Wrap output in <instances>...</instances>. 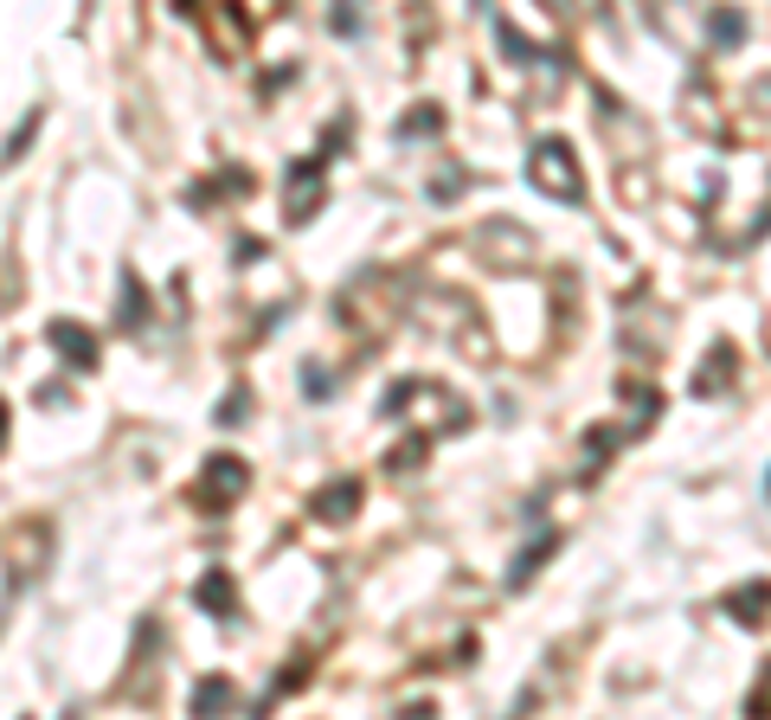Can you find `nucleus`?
Returning <instances> with one entry per match:
<instances>
[{
    "instance_id": "obj_1",
    "label": "nucleus",
    "mask_w": 771,
    "mask_h": 720,
    "mask_svg": "<svg viewBox=\"0 0 771 720\" xmlns=\"http://www.w3.org/2000/svg\"><path fill=\"white\" fill-rule=\"evenodd\" d=\"M534 181H553L566 200H579V181H572V154H566V142H540V149H534Z\"/></svg>"
}]
</instances>
